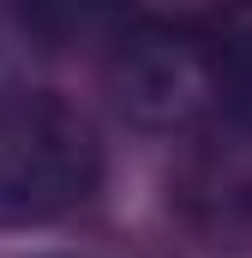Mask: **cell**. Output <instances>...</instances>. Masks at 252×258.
Returning <instances> with one entry per match:
<instances>
[{
  "label": "cell",
  "instance_id": "6da1fadb",
  "mask_svg": "<svg viewBox=\"0 0 252 258\" xmlns=\"http://www.w3.org/2000/svg\"><path fill=\"white\" fill-rule=\"evenodd\" d=\"M96 126L54 90L0 102V222H48L96 192Z\"/></svg>",
  "mask_w": 252,
  "mask_h": 258
},
{
  "label": "cell",
  "instance_id": "277c9868",
  "mask_svg": "<svg viewBox=\"0 0 252 258\" xmlns=\"http://www.w3.org/2000/svg\"><path fill=\"white\" fill-rule=\"evenodd\" d=\"M192 198L210 204V228H234L240 210H252V162H216L210 174L192 180Z\"/></svg>",
  "mask_w": 252,
  "mask_h": 258
},
{
  "label": "cell",
  "instance_id": "7a4b0ae2",
  "mask_svg": "<svg viewBox=\"0 0 252 258\" xmlns=\"http://www.w3.org/2000/svg\"><path fill=\"white\" fill-rule=\"evenodd\" d=\"M114 90L138 120H192L204 102H216V42L180 30H132L114 60Z\"/></svg>",
  "mask_w": 252,
  "mask_h": 258
},
{
  "label": "cell",
  "instance_id": "3957f363",
  "mask_svg": "<svg viewBox=\"0 0 252 258\" xmlns=\"http://www.w3.org/2000/svg\"><path fill=\"white\" fill-rule=\"evenodd\" d=\"M216 102L252 126V18H234L216 42Z\"/></svg>",
  "mask_w": 252,
  "mask_h": 258
}]
</instances>
